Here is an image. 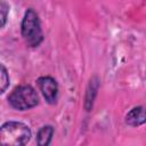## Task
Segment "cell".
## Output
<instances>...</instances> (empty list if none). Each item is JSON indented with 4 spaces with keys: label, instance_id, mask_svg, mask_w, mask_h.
<instances>
[{
    "label": "cell",
    "instance_id": "1",
    "mask_svg": "<svg viewBox=\"0 0 146 146\" xmlns=\"http://www.w3.org/2000/svg\"><path fill=\"white\" fill-rule=\"evenodd\" d=\"M31 139V131L29 127L22 122L9 121L0 128V140L3 145L21 146L25 145Z\"/></svg>",
    "mask_w": 146,
    "mask_h": 146
},
{
    "label": "cell",
    "instance_id": "2",
    "mask_svg": "<svg viewBox=\"0 0 146 146\" xmlns=\"http://www.w3.org/2000/svg\"><path fill=\"white\" fill-rule=\"evenodd\" d=\"M21 32L24 41L29 47H38L43 40L39 17L32 8L27 9L23 17Z\"/></svg>",
    "mask_w": 146,
    "mask_h": 146
},
{
    "label": "cell",
    "instance_id": "3",
    "mask_svg": "<svg viewBox=\"0 0 146 146\" xmlns=\"http://www.w3.org/2000/svg\"><path fill=\"white\" fill-rule=\"evenodd\" d=\"M8 102L11 107L19 111H25L36 106L39 103V97L36 91L31 86L23 84L16 87L11 91V94L8 96Z\"/></svg>",
    "mask_w": 146,
    "mask_h": 146
},
{
    "label": "cell",
    "instance_id": "4",
    "mask_svg": "<svg viewBox=\"0 0 146 146\" xmlns=\"http://www.w3.org/2000/svg\"><path fill=\"white\" fill-rule=\"evenodd\" d=\"M36 82L46 102L49 104H55L58 95V84L56 80L51 76H40Z\"/></svg>",
    "mask_w": 146,
    "mask_h": 146
},
{
    "label": "cell",
    "instance_id": "5",
    "mask_svg": "<svg viewBox=\"0 0 146 146\" xmlns=\"http://www.w3.org/2000/svg\"><path fill=\"white\" fill-rule=\"evenodd\" d=\"M125 123L131 127H138L146 123V107L137 106L130 110L125 115Z\"/></svg>",
    "mask_w": 146,
    "mask_h": 146
},
{
    "label": "cell",
    "instance_id": "6",
    "mask_svg": "<svg viewBox=\"0 0 146 146\" xmlns=\"http://www.w3.org/2000/svg\"><path fill=\"white\" fill-rule=\"evenodd\" d=\"M98 90V79L92 78L89 82V86L87 88V94H86V102H84V108L87 111H90L92 108L94 99Z\"/></svg>",
    "mask_w": 146,
    "mask_h": 146
},
{
    "label": "cell",
    "instance_id": "7",
    "mask_svg": "<svg viewBox=\"0 0 146 146\" xmlns=\"http://www.w3.org/2000/svg\"><path fill=\"white\" fill-rule=\"evenodd\" d=\"M54 135V128L51 125H44L42 127L36 135V144L40 146H47L50 144L51 138Z\"/></svg>",
    "mask_w": 146,
    "mask_h": 146
},
{
    "label": "cell",
    "instance_id": "8",
    "mask_svg": "<svg viewBox=\"0 0 146 146\" xmlns=\"http://www.w3.org/2000/svg\"><path fill=\"white\" fill-rule=\"evenodd\" d=\"M8 86H9V76L7 70L3 65H1V92H5Z\"/></svg>",
    "mask_w": 146,
    "mask_h": 146
},
{
    "label": "cell",
    "instance_id": "9",
    "mask_svg": "<svg viewBox=\"0 0 146 146\" xmlns=\"http://www.w3.org/2000/svg\"><path fill=\"white\" fill-rule=\"evenodd\" d=\"M8 6L6 5L5 1H1V25L5 26V23H6V18H7V13H8Z\"/></svg>",
    "mask_w": 146,
    "mask_h": 146
}]
</instances>
